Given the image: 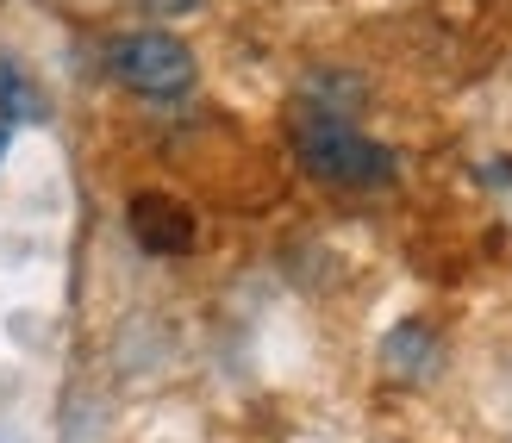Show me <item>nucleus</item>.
I'll return each mask as SVG.
<instances>
[{
  "instance_id": "4",
  "label": "nucleus",
  "mask_w": 512,
  "mask_h": 443,
  "mask_svg": "<svg viewBox=\"0 0 512 443\" xmlns=\"http://www.w3.org/2000/svg\"><path fill=\"white\" fill-rule=\"evenodd\" d=\"M7 138H13V125H0V150H7Z\"/></svg>"
},
{
  "instance_id": "1",
  "label": "nucleus",
  "mask_w": 512,
  "mask_h": 443,
  "mask_svg": "<svg viewBox=\"0 0 512 443\" xmlns=\"http://www.w3.org/2000/svg\"><path fill=\"white\" fill-rule=\"evenodd\" d=\"M294 156L300 169L325 181V188H344V194H375V188H394L400 175V156L388 144H375L369 132H356L344 113H325V107H300L294 125Z\"/></svg>"
},
{
  "instance_id": "5",
  "label": "nucleus",
  "mask_w": 512,
  "mask_h": 443,
  "mask_svg": "<svg viewBox=\"0 0 512 443\" xmlns=\"http://www.w3.org/2000/svg\"><path fill=\"white\" fill-rule=\"evenodd\" d=\"M0 443H7V437H0Z\"/></svg>"
},
{
  "instance_id": "2",
  "label": "nucleus",
  "mask_w": 512,
  "mask_h": 443,
  "mask_svg": "<svg viewBox=\"0 0 512 443\" xmlns=\"http://www.w3.org/2000/svg\"><path fill=\"white\" fill-rule=\"evenodd\" d=\"M107 75L119 88H132L144 100H175V94H188L194 88V50L182 38H169V32H125L107 44Z\"/></svg>"
},
{
  "instance_id": "3",
  "label": "nucleus",
  "mask_w": 512,
  "mask_h": 443,
  "mask_svg": "<svg viewBox=\"0 0 512 443\" xmlns=\"http://www.w3.org/2000/svg\"><path fill=\"white\" fill-rule=\"evenodd\" d=\"M132 238L144 250H157V256H182L194 250V213L175 194H132Z\"/></svg>"
}]
</instances>
